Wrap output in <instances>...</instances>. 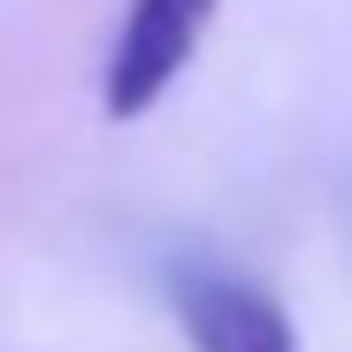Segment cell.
<instances>
[{
	"label": "cell",
	"mask_w": 352,
	"mask_h": 352,
	"mask_svg": "<svg viewBox=\"0 0 352 352\" xmlns=\"http://www.w3.org/2000/svg\"><path fill=\"white\" fill-rule=\"evenodd\" d=\"M207 23H214V0H131L123 23H115L107 69H100V107L115 115V123L146 115L176 77L192 69Z\"/></svg>",
	"instance_id": "obj_1"
},
{
	"label": "cell",
	"mask_w": 352,
	"mask_h": 352,
	"mask_svg": "<svg viewBox=\"0 0 352 352\" xmlns=\"http://www.w3.org/2000/svg\"><path fill=\"white\" fill-rule=\"evenodd\" d=\"M168 307H176V322H184L192 352H299L291 314L253 276H238V268L184 261L168 276Z\"/></svg>",
	"instance_id": "obj_2"
}]
</instances>
